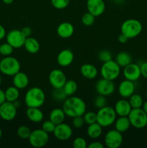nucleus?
I'll return each instance as SVG.
<instances>
[{"label":"nucleus","instance_id":"obj_40","mask_svg":"<svg viewBox=\"0 0 147 148\" xmlns=\"http://www.w3.org/2000/svg\"><path fill=\"white\" fill-rule=\"evenodd\" d=\"M107 104V100L105 98V96L102 95H99L97 97H96L94 101V105L96 108L98 109L101 108H103L106 106Z\"/></svg>","mask_w":147,"mask_h":148},{"label":"nucleus","instance_id":"obj_48","mask_svg":"<svg viewBox=\"0 0 147 148\" xmlns=\"http://www.w3.org/2000/svg\"><path fill=\"white\" fill-rule=\"evenodd\" d=\"M6 101V98H5V93H4V91H3L2 90L0 89V105L4 103Z\"/></svg>","mask_w":147,"mask_h":148},{"label":"nucleus","instance_id":"obj_3","mask_svg":"<svg viewBox=\"0 0 147 148\" xmlns=\"http://www.w3.org/2000/svg\"><path fill=\"white\" fill-rule=\"evenodd\" d=\"M117 114L114 108L105 106L97 112V122L102 127H108L112 125L116 120Z\"/></svg>","mask_w":147,"mask_h":148},{"label":"nucleus","instance_id":"obj_15","mask_svg":"<svg viewBox=\"0 0 147 148\" xmlns=\"http://www.w3.org/2000/svg\"><path fill=\"white\" fill-rule=\"evenodd\" d=\"M122 74H123L124 77L126 79L131 80L132 82L137 81L141 76L140 66L131 62V64L124 67Z\"/></svg>","mask_w":147,"mask_h":148},{"label":"nucleus","instance_id":"obj_4","mask_svg":"<svg viewBox=\"0 0 147 148\" xmlns=\"http://www.w3.org/2000/svg\"><path fill=\"white\" fill-rule=\"evenodd\" d=\"M143 26L141 22L135 19H128L124 21L121 25V33L128 39H132L141 34Z\"/></svg>","mask_w":147,"mask_h":148},{"label":"nucleus","instance_id":"obj_34","mask_svg":"<svg viewBox=\"0 0 147 148\" xmlns=\"http://www.w3.org/2000/svg\"><path fill=\"white\" fill-rule=\"evenodd\" d=\"M82 116L84 120L85 124L88 125L97 122V113L93 111H88V112L86 111Z\"/></svg>","mask_w":147,"mask_h":148},{"label":"nucleus","instance_id":"obj_14","mask_svg":"<svg viewBox=\"0 0 147 148\" xmlns=\"http://www.w3.org/2000/svg\"><path fill=\"white\" fill-rule=\"evenodd\" d=\"M53 134L57 140L61 141H66L71 137L73 134V130L69 124L63 122L56 126Z\"/></svg>","mask_w":147,"mask_h":148},{"label":"nucleus","instance_id":"obj_11","mask_svg":"<svg viewBox=\"0 0 147 148\" xmlns=\"http://www.w3.org/2000/svg\"><path fill=\"white\" fill-rule=\"evenodd\" d=\"M17 108L14 103L6 101L0 105V117L4 121H12L17 116Z\"/></svg>","mask_w":147,"mask_h":148},{"label":"nucleus","instance_id":"obj_45","mask_svg":"<svg viewBox=\"0 0 147 148\" xmlns=\"http://www.w3.org/2000/svg\"><path fill=\"white\" fill-rule=\"evenodd\" d=\"M22 34L25 36V38L30 37L32 33V29L30 27H24L21 30Z\"/></svg>","mask_w":147,"mask_h":148},{"label":"nucleus","instance_id":"obj_42","mask_svg":"<svg viewBox=\"0 0 147 148\" xmlns=\"http://www.w3.org/2000/svg\"><path fill=\"white\" fill-rule=\"evenodd\" d=\"M84 124V120L82 116L74 117L73 120H72V125L74 126V127H75L76 129L82 128Z\"/></svg>","mask_w":147,"mask_h":148},{"label":"nucleus","instance_id":"obj_53","mask_svg":"<svg viewBox=\"0 0 147 148\" xmlns=\"http://www.w3.org/2000/svg\"><path fill=\"white\" fill-rule=\"evenodd\" d=\"M1 85V75H0V86Z\"/></svg>","mask_w":147,"mask_h":148},{"label":"nucleus","instance_id":"obj_22","mask_svg":"<svg viewBox=\"0 0 147 148\" xmlns=\"http://www.w3.org/2000/svg\"><path fill=\"white\" fill-rule=\"evenodd\" d=\"M80 72L82 76L87 79H94L98 75L97 69L91 64H84L80 68Z\"/></svg>","mask_w":147,"mask_h":148},{"label":"nucleus","instance_id":"obj_46","mask_svg":"<svg viewBox=\"0 0 147 148\" xmlns=\"http://www.w3.org/2000/svg\"><path fill=\"white\" fill-rule=\"evenodd\" d=\"M6 35H7V33H6L5 28H4V26L0 24V40L4 38Z\"/></svg>","mask_w":147,"mask_h":148},{"label":"nucleus","instance_id":"obj_41","mask_svg":"<svg viewBox=\"0 0 147 148\" xmlns=\"http://www.w3.org/2000/svg\"><path fill=\"white\" fill-rule=\"evenodd\" d=\"M87 143L83 137H76L73 142V147L75 148H86Z\"/></svg>","mask_w":147,"mask_h":148},{"label":"nucleus","instance_id":"obj_1","mask_svg":"<svg viewBox=\"0 0 147 148\" xmlns=\"http://www.w3.org/2000/svg\"><path fill=\"white\" fill-rule=\"evenodd\" d=\"M62 108L66 116L71 118L83 116L86 111L84 101L77 96H70L66 98L63 101Z\"/></svg>","mask_w":147,"mask_h":148},{"label":"nucleus","instance_id":"obj_28","mask_svg":"<svg viewBox=\"0 0 147 148\" xmlns=\"http://www.w3.org/2000/svg\"><path fill=\"white\" fill-rule=\"evenodd\" d=\"M115 62L120 67H125L132 62V57L128 52H120L115 57Z\"/></svg>","mask_w":147,"mask_h":148},{"label":"nucleus","instance_id":"obj_18","mask_svg":"<svg viewBox=\"0 0 147 148\" xmlns=\"http://www.w3.org/2000/svg\"><path fill=\"white\" fill-rule=\"evenodd\" d=\"M74 59V53L69 49H63L57 56L58 64L62 67H66L72 64Z\"/></svg>","mask_w":147,"mask_h":148},{"label":"nucleus","instance_id":"obj_32","mask_svg":"<svg viewBox=\"0 0 147 148\" xmlns=\"http://www.w3.org/2000/svg\"><path fill=\"white\" fill-rule=\"evenodd\" d=\"M52 96H53V99L55 101H59V102H62V101H64L67 98L68 95L64 92L63 88H54L53 92H52Z\"/></svg>","mask_w":147,"mask_h":148},{"label":"nucleus","instance_id":"obj_9","mask_svg":"<svg viewBox=\"0 0 147 148\" xmlns=\"http://www.w3.org/2000/svg\"><path fill=\"white\" fill-rule=\"evenodd\" d=\"M6 38L7 43H10L14 49H20L24 46L26 38L21 30L14 29L6 35Z\"/></svg>","mask_w":147,"mask_h":148},{"label":"nucleus","instance_id":"obj_29","mask_svg":"<svg viewBox=\"0 0 147 148\" xmlns=\"http://www.w3.org/2000/svg\"><path fill=\"white\" fill-rule=\"evenodd\" d=\"M4 93H5L6 101L9 102L14 103V101H17L20 97V90L15 86L9 87L4 91Z\"/></svg>","mask_w":147,"mask_h":148},{"label":"nucleus","instance_id":"obj_12","mask_svg":"<svg viewBox=\"0 0 147 148\" xmlns=\"http://www.w3.org/2000/svg\"><path fill=\"white\" fill-rule=\"evenodd\" d=\"M95 89L99 95L108 96L113 93L115 90V87L113 81L102 78L97 82Z\"/></svg>","mask_w":147,"mask_h":148},{"label":"nucleus","instance_id":"obj_16","mask_svg":"<svg viewBox=\"0 0 147 148\" xmlns=\"http://www.w3.org/2000/svg\"><path fill=\"white\" fill-rule=\"evenodd\" d=\"M86 8L88 12L95 17H99L105 10V4L103 0H87Z\"/></svg>","mask_w":147,"mask_h":148},{"label":"nucleus","instance_id":"obj_39","mask_svg":"<svg viewBox=\"0 0 147 148\" xmlns=\"http://www.w3.org/2000/svg\"><path fill=\"white\" fill-rule=\"evenodd\" d=\"M56 124L53 122H52L50 119L45 121L42 124V129L46 132L47 133L50 134V133H53L55 128H56Z\"/></svg>","mask_w":147,"mask_h":148},{"label":"nucleus","instance_id":"obj_36","mask_svg":"<svg viewBox=\"0 0 147 148\" xmlns=\"http://www.w3.org/2000/svg\"><path fill=\"white\" fill-rule=\"evenodd\" d=\"M14 48L7 42L3 44L0 45V54L4 56H8L12 53Z\"/></svg>","mask_w":147,"mask_h":148},{"label":"nucleus","instance_id":"obj_2","mask_svg":"<svg viewBox=\"0 0 147 148\" xmlns=\"http://www.w3.org/2000/svg\"><path fill=\"white\" fill-rule=\"evenodd\" d=\"M46 101V94L41 88H30L24 95V103L30 108H40Z\"/></svg>","mask_w":147,"mask_h":148},{"label":"nucleus","instance_id":"obj_23","mask_svg":"<svg viewBox=\"0 0 147 148\" xmlns=\"http://www.w3.org/2000/svg\"><path fill=\"white\" fill-rule=\"evenodd\" d=\"M26 116L30 121L34 123H39L43 121V113L39 108H30L27 107L26 110Z\"/></svg>","mask_w":147,"mask_h":148},{"label":"nucleus","instance_id":"obj_44","mask_svg":"<svg viewBox=\"0 0 147 148\" xmlns=\"http://www.w3.org/2000/svg\"><path fill=\"white\" fill-rule=\"evenodd\" d=\"M104 145L100 142H93L87 146L88 148H104Z\"/></svg>","mask_w":147,"mask_h":148},{"label":"nucleus","instance_id":"obj_24","mask_svg":"<svg viewBox=\"0 0 147 148\" xmlns=\"http://www.w3.org/2000/svg\"><path fill=\"white\" fill-rule=\"evenodd\" d=\"M24 47L28 53L34 54V53H37L40 50V43L37 39L30 36L28 38H26Z\"/></svg>","mask_w":147,"mask_h":148},{"label":"nucleus","instance_id":"obj_27","mask_svg":"<svg viewBox=\"0 0 147 148\" xmlns=\"http://www.w3.org/2000/svg\"><path fill=\"white\" fill-rule=\"evenodd\" d=\"M88 137L91 139H97L102 135V127H101L97 122L93 123L92 124H89L86 130Z\"/></svg>","mask_w":147,"mask_h":148},{"label":"nucleus","instance_id":"obj_6","mask_svg":"<svg viewBox=\"0 0 147 148\" xmlns=\"http://www.w3.org/2000/svg\"><path fill=\"white\" fill-rule=\"evenodd\" d=\"M100 74L102 78L114 81L119 77L120 74V66L115 61L112 60L103 63L101 66Z\"/></svg>","mask_w":147,"mask_h":148},{"label":"nucleus","instance_id":"obj_8","mask_svg":"<svg viewBox=\"0 0 147 148\" xmlns=\"http://www.w3.org/2000/svg\"><path fill=\"white\" fill-rule=\"evenodd\" d=\"M48 134V133L45 132L43 129H37L31 132V134L28 138L30 145L36 148L46 146L49 141Z\"/></svg>","mask_w":147,"mask_h":148},{"label":"nucleus","instance_id":"obj_21","mask_svg":"<svg viewBox=\"0 0 147 148\" xmlns=\"http://www.w3.org/2000/svg\"><path fill=\"white\" fill-rule=\"evenodd\" d=\"M12 82L14 86L19 90H22L27 88L28 85L29 78L25 73L20 71L13 76Z\"/></svg>","mask_w":147,"mask_h":148},{"label":"nucleus","instance_id":"obj_5","mask_svg":"<svg viewBox=\"0 0 147 148\" xmlns=\"http://www.w3.org/2000/svg\"><path fill=\"white\" fill-rule=\"evenodd\" d=\"M20 71V62L12 56H5L0 61V72L7 76H14Z\"/></svg>","mask_w":147,"mask_h":148},{"label":"nucleus","instance_id":"obj_31","mask_svg":"<svg viewBox=\"0 0 147 148\" xmlns=\"http://www.w3.org/2000/svg\"><path fill=\"white\" fill-rule=\"evenodd\" d=\"M129 103L132 108H142L144 104L143 98L138 94H133L129 98Z\"/></svg>","mask_w":147,"mask_h":148},{"label":"nucleus","instance_id":"obj_54","mask_svg":"<svg viewBox=\"0 0 147 148\" xmlns=\"http://www.w3.org/2000/svg\"><path fill=\"white\" fill-rule=\"evenodd\" d=\"M146 98H147V91H146Z\"/></svg>","mask_w":147,"mask_h":148},{"label":"nucleus","instance_id":"obj_26","mask_svg":"<svg viewBox=\"0 0 147 148\" xmlns=\"http://www.w3.org/2000/svg\"><path fill=\"white\" fill-rule=\"evenodd\" d=\"M114 124H115V130L121 133L128 131L131 126L128 116H120L118 119H116Z\"/></svg>","mask_w":147,"mask_h":148},{"label":"nucleus","instance_id":"obj_51","mask_svg":"<svg viewBox=\"0 0 147 148\" xmlns=\"http://www.w3.org/2000/svg\"><path fill=\"white\" fill-rule=\"evenodd\" d=\"M123 1L124 0H113V1H115L117 4H121V3H122Z\"/></svg>","mask_w":147,"mask_h":148},{"label":"nucleus","instance_id":"obj_50","mask_svg":"<svg viewBox=\"0 0 147 148\" xmlns=\"http://www.w3.org/2000/svg\"><path fill=\"white\" fill-rule=\"evenodd\" d=\"M2 1L5 4H11L14 0H2Z\"/></svg>","mask_w":147,"mask_h":148},{"label":"nucleus","instance_id":"obj_38","mask_svg":"<svg viewBox=\"0 0 147 148\" xmlns=\"http://www.w3.org/2000/svg\"><path fill=\"white\" fill-rule=\"evenodd\" d=\"M112 53H110V51L108 50L101 51L99 53V54H98V59H99L100 62H103V63L112 60Z\"/></svg>","mask_w":147,"mask_h":148},{"label":"nucleus","instance_id":"obj_52","mask_svg":"<svg viewBox=\"0 0 147 148\" xmlns=\"http://www.w3.org/2000/svg\"><path fill=\"white\" fill-rule=\"evenodd\" d=\"M1 136H2V130H1V129L0 128V140H1Z\"/></svg>","mask_w":147,"mask_h":148},{"label":"nucleus","instance_id":"obj_19","mask_svg":"<svg viewBox=\"0 0 147 148\" xmlns=\"http://www.w3.org/2000/svg\"><path fill=\"white\" fill-rule=\"evenodd\" d=\"M114 109L117 115L119 116H128L132 110V108L130 105L129 101L125 99H121L117 101Z\"/></svg>","mask_w":147,"mask_h":148},{"label":"nucleus","instance_id":"obj_49","mask_svg":"<svg viewBox=\"0 0 147 148\" xmlns=\"http://www.w3.org/2000/svg\"><path fill=\"white\" fill-rule=\"evenodd\" d=\"M142 109L144 110V112H145L147 115V101H146V102H144V104H143V106H142Z\"/></svg>","mask_w":147,"mask_h":148},{"label":"nucleus","instance_id":"obj_37","mask_svg":"<svg viewBox=\"0 0 147 148\" xmlns=\"http://www.w3.org/2000/svg\"><path fill=\"white\" fill-rule=\"evenodd\" d=\"M70 0H50L52 5L57 10H63L69 4Z\"/></svg>","mask_w":147,"mask_h":148},{"label":"nucleus","instance_id":"obj_13","mask_svg":"<svg viewBox=\"0 0 147 148\" xmlns=\"http://www.w3.org/2000/svg\"><path fill=\"white\" fill-rule=\"evenodd\" d=\"M49 82L53 88H61L66 82V77L64 72L59 69H53L48 76Z\"/></svg>","mask_w":147,"mask_h":148},{"label":"nucleus","instance_id":"obj_30","mask_svg":"<svg viewBox=\"0 0 147 148\" xmlns=\"http://www.w3.org/2000/svg\"><path fill=\"white\" fill-rule=\"evenodd\" d=\"M63 89L68 96H71V95H73L76 92V90H77V83H76L74 80H72V79L66 80V83L63 85Z\"/></svg>","mask_w":147,"mask_h":148},{"label":"nucleus","instance_id":"obj_33","mask_svg":"<svg viewBox=\"0 0 147 148\" xmlns=\"http://www.w3.org/2000/svg\"><path fill=\"white\" fill-rule=\"evenodd\" d=\"M31 130L27 126H20L17 130V134L20 139L22 140H28L30 134H31Z\"/></svg>","mask_w":147,"mask_h":148},{"label":"nucleus","instance_id":"obj_7","mask_svg":"<svg viewBox=\"0 0 147 148\" xmlns=\"http://www.w3.org/2000/svg\"><path fill=\"white\" fill-rule=\"evenodd\" d=\"M128 117L134 128L143 129L147 126V115L142 108H132Z\"/></svg>","mask_w":147,"mask_h":148},{"label":"nucleus","instance_id":"obj_47","mask_svg":"<svg viewBox=\"0 0 147 148\" xmlns=\"http://www.w3.org/2000/svg\"><path fill=\"white\" fill-rule=\"evenodd\" d=\"M118 40L120 43H125L127 41H128V38L125 36V35H123L122 33H121V34L118 36Z\"/></svg>","mask_w":147,"mask_h":148},{"label":"nucleus","instance_id":"obj_17","mask_svg":"<svg viewBox=\"0 0 147 148\" xmlns=\"http://www.w3.org/2000/svg\"><path fill=\"white\" fill-rule=\"evenodd\" d=\"M135 92L134 82L125 79L120 83L118 87V92L123 98H130Z\"/></svg>","mask_w":147,"mask_h":148},{"label":"nucleus","instance_id":"obj_43","mask_svg":"<svg viewBox=\"0 0 147 148\" xmlns=\"http://www.w3.org/2000/svg\"><path fill=\"white\" fill-rule=\"evenodd\" d=\"M140 70L141 76L147 79V62H144L140 65Z\"/></svg>","mask_w":147,"mask_h":148},{"label":"nucleus","instance_id":"obj_25","mask_svg":"<svg viewBox=\"0 0 147 148\" xmlns=\"http://www.w3.org/2000/svg\"><path fill=\"white\" fill-rule=\"evenodd\" d=\"M66 117L63 108H56L52 110L49 114V119L54 123L56 125L63 123Z\"/></svg>","mask_w":147,"mask_h":148},{"label":"nucleus","instance_id":"obj_35","mask_svg":"<svg viewBox=\"0 0 147 148\" xmlns=\"http://www.w3.org/2000/svg\"><path fill=\"white\" fill-rule=\"evenodd\" d=\"M95 20V17L91 13L88 12L84 13L82 15V23H83L84 25L85 26H91L94 24Z\"/></svg>","mask_w":147,"mask_h":148},{"label":"nucleus","instance_id":"obj_10","mask_svg":"<svg viewBox=\"0 0 147 148\" xmlns=\"http://www.w3.org/2000/svg\"><path fill=\"white\" fill-rule=\"evenodd\" d=\"M105 144L108 148H118L122 144V133L116 130H111L105 136Z\"/></svg>","mask_w":147,"mask_h":148},{"label":"nucleus","instance_id":"obj_20","mask_svg":"<svg viewBox=\"0 0 147 148\" xmlns=\"http://www.w3.org/2000/svg\"><path fill=\"white\" fill-rule=\"evenodd\" d=\"M56 32L59 36L62 38H69L71 37L74 33V27L71 23L63 22L58 26Z\"/></svg>","mask_w":147,"mask_h":148}]
</instances>
